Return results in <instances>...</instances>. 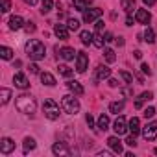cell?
I'll return each mask as SVG.
<instances>
[{
  "label": "cell",
  "mask_w": 157,
  "mask_h": 157,
  "mask_svg": "<svg viewBox=\"0 0 157 157\" xmlns=\"http://www.w3.org/2000/svg\"><path fill=\"white\" fill-rule=\"evenodd\" d=\"M85 120H87V124H89V128H94V118H93L91 115H87V117H85Z\"/></svg>",
  "instance_id": "obj_43"
},
{
  "label": "cell",
  "mask_w": 157,
  "mask_h": 157,
  "mask_svg": "<svg viewBox=\"0 0 157 157\" xmlns=\"http://www.w3.org/2000/svg\"><path fill=\"white\" fill-rule=\"evenodd\" d=\"M89 4H91L89 0H72V6H74V10H78V11H85Z\"/></svg>",
  "instance_id": "obj_22"
},
{
  "label": "cell",
  "mask_w": 157,
  "mask_h": 157,
  "mask_svg": "<svg viewBox=\"0 0 157 157\" xmlns=\"http://www.w3.org/2000/svg\"><path fill=\"white\" fill-rule=\"evenodd\" d=\"M142 2H144V4H146V6H153V4H155V2H157V0H142Z\"/></svg>",
  "instance_id": "obj_46"
},
{
  "label": "cell",
  "mask_w": 157,
  "mask_h": 157,
  "mask_svg": "<svg viewBox=\"0 0 157 157\" xmlns=\"http://www.w3.org/2000/svg\"><path fill=\"white\" fill-rule=\"evenodd\" d=\"M87 67H89V57H87V54H85V52H78V56H76V70L83 74V72L87 70Z\"/></svg>",
  "instance_id": "obj_6"
},
{
  "label": "cell",
  "mask_w": 157,
  "mask_h": 157,
  "mask_svg": "<svg viewBox=\"0 0 157 157\" xmlns=\"http://www.w3.org/2000/svg\"><path fill=\"white\" fill-rule=\"evenodd\" d=\"M142 115H144V117H146V118H151V117H153V115H155V109H153V107H146V109H144V113H142Z\"/></svg>",
  "instance_id": "obj_38"
},
{
  "label": "cell",
  "mask_w": 157,
  "mask_h": 157,
  "mask_svg": "<svg viewBox=\"0 0 157 157\" xmlns=\"http://www.w3.org/2000/svg\"><path fill=\"white\" fill-rule=\"evenodd\" d=\"M54 33L57 35V39L67 41V39H68V26H65V24H56V26H54Z\"/></svg>",
  "instance_id": "obj_14"
},
{
  "label": "cell",
  "mask_w": 157,
  "mask_h": 157,
  "mask_svg": "<svg viewBox=\"0 0 157 157\" xmlns=\"http://www.w3.org/2000/svg\"><path fill=\"white\" fill-rule=\"evenodd\" d=\"M15 105H17V109H19L21 113H24V115H33V113H35V107H37L35 98H33L32 94H21V96H17Z\"/></svg>",
  "instance_id": "obj_2"
},
{
  "label": "cell",
  "mask_w": 157,
  "mask_h": 157,
  "mask_svg": "<svg viewBox=\"0 0 157 157\" xmlns=\"http://www.w3.org/2000/svg\"><path fill=\"white\" fill-rule=\"evenodd\" d=\"M30 72H32V74H39V67H37L35 63H32V65H30Z\"/></svg>",
  "instance_id": "obj_42"
},
{
  "label": "cell",
  "mask_w": 157,
  "mask_h": 157,
  "mask_svg": "<svg viewBox=\"0 0 157 157\" xmlns=\"http://www.w3.org/2000/svg\"><path fill=\"white\" fill-rule=\"evenodd\" d=\"M57 70H59V74H61V76H65V78H70V76L74 74V70H72L70 67H67V65H59V67H57Z\"/></svg>",
  "instance_id": "obj_28"
},
{
  "label": "cell",
  "mask_w": 157,
  "mask_h": 157,
  "mask_svg": "<svg viewBox=\"0 0 157 157\" xmlns=\"http://www.w3.org/2000/svg\"><path fill=\"white\" fill-rule=\"evenodd\" d=\"M52 151H54V155H59V157H68L70 155V150L67 148L65 142H56L52 146Z\"/></svg>",
  "instance_id": "obj_12"
},
{
  "label": "cell",
  "mask_w": 157,
  "mask_h": 157,
  "mask_svg": "<svg viewBox=\"0 0 157 157\" xmlns=\"http://www.w3.org/2000/svg\"><path fill=\"white\" fill-rule=\"evenodd\" d=\"M122 10H126L128 13H131L135 10V0H122Z\"/></svg>",
  "instance_id": "obj_31"
},
{
  "label": "cell",
  "mask_w": 157,
  "mask_h": 157,
  "mask_svg": "<svg viewBox=\"0 0 157 157\" xmlns=\"http://www.w3.org/2000/svg\"><path fill=\"white\" fill-rule=\"evenodd\" d=\"M111 76V68L105 67V65H100L96 68V76H94V80H107V78Z\"/></svg>",
  "instance_id": "obj_16"
},
{
  "label": "cell",
  "mask_w": 157,
  "mask_h": 157,
  "mask_svg": "<svg viewBox=\"0 0 157 157\" xmlns=\"http://www.w3.org/2000/svg\"><path fill=\"white\" fill-rule=\"evenodd\" d=\"M0 102H2V105H6L8 102H10V98H11V91L10 89H0Z\"/></svg>",
  "instance_id": "obj_27"
},
{
  "label": "cell",
  "mask_w": 157,
  "mask_h": 157,
  "mask_svg": "<svg viewBox=\"0 0 157 157\" xmlns=\"http://www.w3.org/2000/svg\"><path fill=\"white\" fill-rule=\"evenodd\" d=\"M26 54H28L30 59L39 61V59H44V56H46V48H44V44H43L39 39H32V41L26 43Z\"/></svg>",
  "instance_id": "obj_1"
},
{
  "label": "cell",
  "mask_w": 157,
  "mask_h": 157,
  "mask_svg": "<svg viewBox=\"0 0 157 157\" xmlns=\"http://www.w3.org/2000/svg\"><path fill=\"white\" fill-rule=\"evenodd\" d=\"M107 144H109V148H111L115 153H122V151H124L122 142L118 140V137H109V139H107Z\"/></svg>",
  "instance_id": "obj_17"
},
{
  "label": "cell",
  "mask_w": 157,
  "mask_h": 157,
  "mask_svg": "<svg viewBox=\"0 0 157 157\" xmlns=\"http://www.w3.org/2000/svg\"><path fill=\"white\" fill-rule=\"evenodd\" d=\"M0 57H2V59H11L13 57V50L11 48H8V46H2V48H0Z\"/></svg>",
  "instance_id": "obj_29"
},
{
  "label": "cell",
  "mask_w": 157,
  "mask_h": 157,
  "mask_svg": "<svg viewBox=\"0 0 157 157\" xmlns=\"http://www.w3.org/2000/svg\"><path fill=\"white\" fill-rule=\"evenodd\" d=\"M109 41H113V35L111 33H105V43H109Z\"/></svg>",
  "instance_id": "obj_49"
},
{
  "label": "cell",
  "mask_w": 157,
  "mask_h": 157,
  "mask_svg": "<svg viewBox=\"0 0 157 157\" xmlns=\"http://www.w3.org/2000/svg\"><path fill=\"white\" fill-rule=\"evenodd\" d=\"M128 129L133 133V135H137V133H140L142 131V128H140V120L137 118V117H133L129 122H128Z\"/></svg>",
  "instance_id": "obj_18"
},
{
  "label": "cell",
  "mask_w": 157,
  "mask_h": 157,
  "mask_svg": "<svg viewBox=\"0 0 157 157\" xmlns=\"http://www.w3.org/2000/svg\"><path fill=\"white\" fill-rule=\"evenodd\" d=\"M98 129H100V131L109 129V117H107V115H102V117L98 118Z\"/></svg>",
  "instance_id": "obj_24"
},
{
  "label": "cell",
  "mask_w": 157,
  "mask_h": 157,
  "mask_svg": "<svg viewBox=\"0 0 157 157\" xmlns=\"http://www.w3.org/2000/svg\"><path fill=\"white\" fill-rule=\"evenodd\" d=\"M52 8H54V2H52V0H43V10H41L43 13H48Z\"/></svg>",
  "instance_id": "obj_37"
},
{
  "label": "cell",
  "mask_w": 157,
  "mask_h": 157,
  "mask_svg": "<svg viewBox=\"0 0 157 157\" xmlns=\"http://www.w3.org/2000/svg\"><path fill=\"white\" fill-rule=\"evenodd\" d=\"M126 144L135 148V146H137V142H135V135H133V137H128V139H126Z\"/></svg>",
  "instance_id": "obj_40"
},
{
  "label": "cell",
  "mask_w": 157,
  "mask_h": 157,
  "mask_svg": "<svg viewBox=\"0 0 157 157\" xmlns=\"http://www.w3.org/2000/svg\"><path fill=\"white\" fill-rule=\"evenodd\" d=\"M133 56H135L137 59H140V57H142V52H140V50H135V52H133Z\"/></svg>",
  "instance_id": "obj_48"
},
{
  "label": "cell",
  "mask_w": 157,
  "mask_h": 157,
  "mask_svg": "<svg viewBox=\"0 0 157 157\" xmlns=\"http://www.w3.org/2000/svg\"><path fill=\"white\" fill-rule=\"evenodd\" d=\"M109 85H111V87H118V82H117V80H113V78H111V80H109Z\"/></svg>",
  "instance_id": "obj_47"
},
{
  "label": "cell",
  "mask_w": 157,
  "mask_h": 157,
  "mask_svg": "<svg viewBox=\"0 0 157 157\" xmlns=\"http://www.w3.org/2000/svg\"><path fill=\"white\" fill-rule=\"evenodd\" d=\"M41 82H43V85L54 87V85H56V78H54L50 72H41Z\"/></svg>",
  "instance_id": "obj_19"
},
{
  "label": "cell",
  "mask_w": 157,
  "mask_h": 157,
  "mask_svg": "<svg viewBox=\"0 0 157 157\" xmlns=\"http://www.w3.org/2000/svg\"><path fill=\"white\" fill-rule=\"evenodd\" d=\"M142 137L146 140H155L157 139V122H150L142 128Z\"/></svg>",
  "instance_id": "obj_5"
},
{
  "label": "cell",
  "mask_w": 157,
  "mask_h": 157,
  "mask_svg": "<svg viewBox=\"0 0 157 157\" xmlns=\"http://www.w3.org/2000/svg\"><path fill=\"white\" fill-rule=\"evenodd\" d=\"M61 109L67 115H76L78 111H80V102H78V98L72 96V94H65L61 98Z\"/></svg>",
  "instance_id": "obj_3"
},
{
  "label": "cell",
  "mask_w": 157,
  "mask_h": 157,
  "mask_svg": "<svg viewBox=\"0 0 157 157\" xmlns=\"http://www.w3.org/2000/svg\"><path fill=\"white\" fill-rule=\"evenodd\" d=\"M80 39H82V43L87 46V44H91V43H93V33H91V32H87V30H83V32L80 33Z\"/></svg>",
  "instance_id": "obj_26"
},
{
  "label": "cell",
  "mask_w": 157,
  "mask_h": 157,
  "mask_svg": "<svg viewBox=\"0 0 157 157\" xmlns=\"http://www.w3.org/2000/svg\"><path fill=\"white\" fill-rule=\"evenodd\" d=\"M98 157H109V153L107 151H102V153H98Z\"/></svg>",
  "instance_id": "obj_51"
},
{
  "label": "cell",
  "mask_w": 157,
  "mask_h": 157,
  "mask_svg": "<svg viewBox=\"0 0 157 157\" xmlns=\"http://www.w3.org/2000/svg\"><path fill=\"white\" fill-rule=\"evenodd\" d=\"M67 26H68V30L76 32L78 28H80V21H78V19H72V17H70V19L67 21Z\"/></svg>",
  "instance_id": "obj_34"
},
{
  "label": "cell",
  "mask_w": 157,
  "mask_h": 157,
  "mask_svg": "<svg viewBox=\"0 0 157 157\" xmlns=\"http://www.w3.org/2000/svg\"><path fill=\"white\" fill-rule=\"evenodd\" d=\"M126 26H133V17H131V15L126 17Z\"/></svg>",
  "instance_id": "obj_44"
},
{
  "label": "cell",
  "mask_w": 157,
  "mask_h": 157,
  "mask_svg": "<svg viewBox=\"0 0 157 157\" xmlns=\"http://www.w3.org/2000/svg\"><path fill=\"white\" fill-rule=\"evenodd\" d=\"M13 83H15V87H19V89H28V87H30L28 78H26L22 72H17V74L13 76Z\"/></svg>",
  "instance_id": "obj_9"
},
{
  "label": "cell",
  "mask_w": 157,
  "mask_h": 157,
  "mask_svg": "<svg viewBox=\"0 0 157 157\" xmlns=\"http://www.w3.org/2000/svg\"><path fill=\"white\" fill-rule=\"evenodd\" d=\"M104 43H105V39H104V35H102L100 32H96V33L93 35V44H94L96 48H102V46H104Z\"/></svg>",
  "instance_id": "obj_25"
},
{
  "label": "cell",
  "mask_w": 157,
  "mask_h": 157,
  "mask_svg": "<svg viewBox=\"0 0 157 157\" xmlns=\"http://www.w3.org/2000/svg\"><path fill=\"white\" fill-rule=\"evenodd\" d=\"M113 129H115L117 135H124V133L128 131V122H126V118H124V117H118V118L115 120V124H113Z\"/></svg>",
  "instance_id": "obj_11"
},
{
  "label": "cell",
  "mask_w": 157,
  "mask_h": 157,
  "mask_svg": "<svg viewBox=\"0 0 157 157\" xmlns=\"http://www.w3.org/2000/svg\"><path fill=\"white\" fill-rule=\"evenodd\" d=\"M24 26V21H22V17H19V15H13L11 19H10V28L11 30H21Z\"/></svg>",
  "instance_id": "obj_20"
},
{
  "label": "cell",
  "mask_w": 157,
  "mask_h": 157,
  "mask_svg": "<svg viewBox=\"0 0 157 157\" xmlns=\"http://www.w3.org/2000/svg\"><path fill=\"white\" fill-rule=\"evenodd\" d=\"M100 17H102V10H100V8H91V10H85V11H83V21H85L87 24L98 21Z\"/></svg>",
  "instance_id": "obj_7"
},
{
  "label": "cell",
  "mask_w": 157,
  "mask_h": 157,
  "mask_svg": "<svg viewBox=\"0 0 157 157\" xmlns=\"http://www.w3.org/2000/svg\"><path fill=\"white\" fill-rule=\"evenodd\" d=\"M0 8H2V13H8L11 10V0H0Z\"/></svg>",
  "instance_id": "obj_35"
},
{
  "label": "cell",
  "mask_w": 157,
  "mask_h": 157,
  "mask_svg": "<svg viewBox=\"0 0 157 157\" xmlns=\"http://www.w3.org/2000/svg\"><path fill=\"white\" fill-rule=\"evenodd\" d=\"M142 41H146V43H153V41H155V33H153L151 28H146V30H144V39H142Z\"/></svg>",
  "instance_id": "obj_32"
},
{
  "label": "cell",
  "mask_w": 157,
  "mask_h": 157,
  "mask_svg": "<svg viewBox=\"0 0 157 157\" xmlns=\"http://www.w3.org/2000/svg\"><path fill=\"white\" fill-rule=\"evenodd\" d=\"M24 28H26V32H28V33L35 32V24H33V22H26V26H24Z\"/></svg>",
  "instance_id": "obj_39"
},
{
  "label": "cell",
  "mask_w": 157,
  "mask_h": 157,
  "mask_svg": "<svg viewBox=\"0 0 157 157\" xmlns=\"http://www.w3.org/2000/svg\"><path fill=\"white\" fill-rule=\"evenodd\" d=\"M120 78H122L126 83H133V76L129 72H126V70H120Z\"/></svg>",
  "instance_id": "obj_36"
},
{
  "label": "cell",
  "mask_w": 157,
  "mask_h": 157,
  "mask_svg": "<svg viewBox=\"0 0 157 157\" xmlns=\"http://www.w3.org/2000/svg\"><path fill=\"white\" fill-rule=\"evenodd\" d=\"M67 87H68V89H70V93H74L76 96H82V94L85 93V89L82 87V83H80V82H74V80L67 82Z\"/></svg>",
  "instance_id": "obj_15"
},
{
  "label": "cell",
  "mask_w": 157,
  "mask_h": 157,
  "mask_svg": "<svg viewBox=\"0 0 157 157\" xmlns=\"http://www.w3.org/2000/svg\"><path fill=\"white\" fill-rule=\"evenodd\" d=\"M15 150V142L10 139V137H4L2 140H0V151H2L4 155H8V153H11Z\"/></svg>",
  "instance_id": "obj_10"
},
{
  "label": "cell",
  "mask_w": 157,
  "mask_h": 157,
  "mask_svg": "<svg viewBox=\"0 0 157 157\" xmlns=\"http://www.w3.org/2000/svg\"><path fill=\"white\" fill-rule=\"evenodd\" d=\"M104 30V22L102 21H96V32H102Z\"/></svg>",
  "instance_id": "obj_45"
},
{
  "label": "cell",
  "mask_w": 157,
  "mask_h": 157,
  "mask_svg": "<svg viewBox=\"0 0 157 157\" xmlns=\"http://www.w3.org/2000/svg\"><path fill=\"white\" fill-rule=\"evenodd\" d=\"M122 109H124V102H122V100H118V102H111V104H109V111L115 113V115L122 113Z\"/></svg>",
  "instance_id": "obj_23"
},
{
  "label": "cell",
  "mask_w": 157,
  "mask_h": 157,
  "mask_svg": "<svg viewBox=\"0 0 157 157\" xmlns=\"http://www.w3.org/2000/svg\"><path fill=\"white\" fill-rule=\"evenodd\" d=\"M43 113H44V117L48 118V120H57L59 118V105L54 102V100H44V104H43Z\"/></svg>",
  "instance_id": "obj_4"
},
{
  "label": "cell",
  "mask_w": 157,
  "mask_h": 157,
  "mask_svg": "<svg viewBox=\"0 0 157 157\" xmlns=\"http://www.w3.org/2000/svg\"><path fill=\"white\" fill-rule=\"evenodd\" d=\"M155 153H157V148H155Z\"/></svg>",
  "instance_id": "obj_52"
},
{
  "label": "cell",
  "mask_w": 157,
  "mask_h": 157,
  "mask_svg": "<svg viewBox=\"0 0 157 157\" xmlns=\"http://www.w3.org/2000/svg\"><path fill=\"white\" fill-rule=\"evenodd\" d=\"M104 57H105L107 63H115V59H117V56H115V52H113L111 48H105V50H104Z\"/></svg>",
  "instance_id": "obj_33"
},
{
  "label": "cell",
  "mask_w": 157,
  "mask_h": 157,
  "mask_svg": "<svg viewBox=\"0 0 157 157\" xmlns=\"http://www.w3.org/2000/svg\"><path fill=\"white\" fill-rule=\"evenodd\" d=\"M140 70H142V72H144V74H148V76H150V74H151V70H150V67H148V65H146V63H142V65H140Z\"/></svg>",
  "instance_id": "obj_41"
},
{
  "label": "cell",
  "mask_w": 157,
  "mask_h": 157,
  "mask_svg": "<svg viewBox=\"0 0 157 157\" xmlns=\"http://www.w3.org/2000/svg\"><path fill=\"white\" fill-rule=\"evenodd\" d=\"M78 54L74 52V48H70V46H63V48H57V57L59 59H63V61H70V59H74Z\"/></svg>",
  "instance_id": "obj_8"
},
{
  "label": "cell",
  "mask_w": 157,
  "mask_h": 157,
  "mask_svg": "<svg viewBox=\"0 0 157 157\" xmlns=\"http://www.w3.org/2000/svg\"><path fill=\"white\" fill-rule=\"evenodd\" d=\"M135 21H137L139 24H148V22L151 21V15H150V11H146V10H137V11H135Z\"/></svg>",
  "instance_id": "obj_13"
},
{
  "label": "cell",
  "mask_w": 157,
  "mask_h": 157,
  "mask_svg": "<svg viewBox=\"0 0 157 157\" xmlns=\"http://www.w3.org/2000/svg\"><path fill=\"white\" fill-rule=\"evenodd\" d=\"M24 2H26V4H30V6H33V4L37 2V0H24Z\"/></svg>",
  "instance_id": "obj_50"
},
{
  "label": "cell",
  "mask_w": 157,
  "mask_h": 157,
  "mask_svg": "<svg viewBox=\"0 0 157 157\" xmlns=\"http://www.w3.org/2000/svg\"><path fill=\"white\" fill-rule=\"evenodd\" d=\"M32 150H35V140L30 139V137H26V139H24V153H28V151H32Z\"/></svg>",
  "instance_id": "obj_30"
},
{
  "label": "cell",
  "mask_w": 157,
  "mask_h": 157,
  "mask_svg": "<svg viewBox=\"0 0 157 157\" xmlns=\"http://www.w3.org/2000/svg\"><path fill=\"white\" fill-rule=\"evenodd\" d=\"M151 98H153V94H151V93H142V94L135 100V107H137V109H140V107H142V104H144V102H150Z\"/></svg>",
  "instance_id": "obj_21"
}]
</instances>
